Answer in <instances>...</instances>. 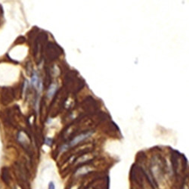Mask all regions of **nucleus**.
I'll list each match as a JSON object with an SVG mask.
<instances>
[{
    "instance_id": "f257e3e1",
    "label": "nucleus",
    "mask_w": 189,
    "mask_h": 189,
    "mask_svg": "<svg viewBox=\"0 0 189 189\" xmlns=\"http://www.w3.org/2000/svg\"><path fill=\"white\" fill-rule=\"evenodd\" d=\"M92 134H93V132H86V133H83V134L79 135V136H77L76 138H74L70 142L69 145H64L63 147H62V150H61V151H64L65 150L68 149V147H72V146L76 145V144L79 143V142H83V141L86 139V138H89V137L92 136Z\"/></svg>"
},
{
    "instance_id": "f03ea898",
    "label": "nucleus",
    "mask_w": 189,
    "mask_h": 189,
    "mask_svg": "<svg viewBox=\"0 0 189 189\" xmlns=\"http://www.w3.org/2000/svg\"><path fill=\"white\" fill-rule=\"evenodd\" d=\"M57 89H58V86L55 83H52L49 89V91H48V97L49 98H52L53 95L55 94V92H56Z\"/></svg>"
},
{
    "instance_id": "7ed1b4c3",
    "label": "nucleus",
    "mask_w": 189,
    "mask_h": 189,
    "mask_svg": "<svg viewBox=\"0 0 189 189\" xmlns=\"http://www.w3.org/2000/svg\"><path fill=\"white\" fill-rule=\"evenodd\" d=\"M49 189H55V184H54L53 181H50L49 184Z\"/></svg>"
}]
</instances>
